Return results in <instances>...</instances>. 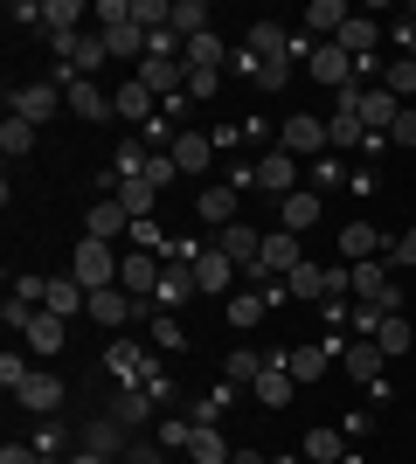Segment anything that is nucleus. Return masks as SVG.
<instances>
[{"label": "nucleus", "instance_id": "obj_58", "mask_svg": "<svg viewBox=\"0 0 416 464\" xmlns=\"http://www.w3.org/2000/svg\"><path fill=\"white\" fill-rule=\"evenodd\" d=\"M42 291H49V277H15V298H28V305H42Z\"/></svg>", "mask_w": 416, "mask_h": 464}, {"label": "nucleus", "instance_id": "obj_17", "mask_svg": "<svg viewBox=\"0 0 416 464\" xmlns=\"http://www.w3.org/2000/svg\"><path fill=\"white\" fill-rule=\"evenodd\" d=\"M167 153H174L180 174H208V160H216V132H180Z\"/></svg>", "mask_w": 416, "mask_h": 464}, {"label": "nucleus", "instance_id": "obj_47", "mask_svg": "<svg viewBox=\"0 0 416 464\" xmlns=\"http://www.w3.org/2000/svg\"><path fill=\"white\" fill-rule=\"evenodd\" d=\"M382 83H389V91H396V104H402V97L416 91V56H396V70H389Z\"/></svg>", "mask_w": 416, "mask_h": 464}, {"label": "nucleus", "instance_id": "obj_52", "mask_svg": "<svg viewBox=\"0 0 416 464\" xmlns=\"http://www.w3.org/2000/svg\"><path fill=\"white\" fill-rule=\"evenodd\" d=\"M119 464H167V450L160 444H146V437H139V444H125V458Z\"/></svg>", "mask_w": 416, "mask_h": 464}, {"label": "nucleus", "instance_id": "obj_51", "mask_svg": "<svg viewBox=\"0 0 416 464\" xmlns=\"http://www.w3.org/2000/svg\"><path fill=\"white\" fill-rule=\"evenodd\" d=\"M28 374H35V368H28V361H21V353H0V382H7V395H15V388L28 382Z\"/></svg>", "mask_w": 416, "mask_h": 464}, {"label": "nucleus", "instance_id": "obj_4", "mask_svg": "<svg viewBox=\"0 0 416 464\" xmlns=\"http://www.w3.org/2000/svg\"><path fill=\"white\" fill-rule=\"evenodd\" d=\"M160 277H167V264H160L153 250H125L119 256V291H125V298H139V305H153Z\"/></svg>", "mask_w": 416, "mask_h": 464}, {"label": "nucleus", "instance_id": "obj_29", "mask_svg": "<svg viewBox=\"0 0 416 464\" xmlns=\"http://www.w3.org/2000/svg\"><path fill=\"white\" fill-rule=\"evenodd\" d=\"M153 395L160 388H119V395H111V416H119L125 430H139L146 416H153Z\"/></svg>", "mask_w": 416, "mask_h": 464}, {"label": "nucleus", "instance_id": "obj_44", "mask_svg": "<svg viewBox=\"0 0 416 464\" xmlns=\"http://www.w3.org/2000/svg\"><path fill=\"white\" fill-rule=\"evenodd\" d=\"M28 146H35V125H21V118H7V125H0V153H7V160H21Z\"/></svg>", "mask_w": 416, "mask_h": 464}, {"label": "nucleus", "instance_id": "obj_41", "mask_svg": "<svg viewBox=\"0 0 416 464\" xmlns=\"http://www.w3.org/2000/svg\"><path fill=\"white\" fill-rule=\"evenodd\" d=\"M285 298H326V271H319V264H298V271L285 277Z\"/></svg>", "mask_w": 416, "mask_h": 464}, {"label": "nucleus", "instance_id": "obj_16", "mask_svg": "<svg viewBox=\"0 0 416 464\" xmlns=\"http://www.w3.org/2000/svg\"><path fill=\"white\" fill-rule=\"evenodd\" d=\"M292 368H285V361H277V353H271V361H264V374H257V382H250V395H257V402L264 409H285V402H292Z\"/></svg>", "mask_w": 416, "mask_h": 464}, {"label": "nucleus", "instance_id": "obj_45", "mask_svg": "<svg viewBox=\"0 0 416 464\" xmlns=\"http://www.w3.org/2000/svg\"><path fill=\"white\" fill-rule=\"evenodd\" d=\"M125 243H132V250H153V256H167V250H174V243L160 236V222H153V215H146V222H132V236H125Z\"/></svg>", "mask_w": 416, "mask_h": 464}, {"label": "nucleus", "instance_id": "obj_61", "mask_svg": "<svg viewBox=\"0 0 416 464\" xmlns=\"http://www.w3.org/2000/svg\"><path fill=\"white\" fill-rule=\"evenodd\" d=\"M402 21H410V28H416V0H410V7H402Z\"/></svg>", "mask_w": 416, "mask_h": 464}, {"label": "nucleus", "instance_id": "obj_10", "mask_svg": "<svg viewBox=\"0 0 416 464\" xmlns=\"http://www.w3.org/2000/svg\"><path fill=\"white\" fill-rule=\"evenodd\" d=\"M83 236H98V243H119V236H132V215H125L119 194H104V201H91V208H83Z\"/></svg>", "mask_w": 416, "mask_h": 464}, {"label": "nucleus", "instance_id": "obj_36", "mask_svg": "<svg viewBox=\"0 0 416 464\" xmlns=\"http://www.w3.org/2000/svg\"><path fill=\"white\" fill-rule=\"evenodd\" d=\"M111 194H119V201H125V215H132V222H146V215H153V201H160V188H146V180H119V188H111Z\"/></svg>", "mask_w": 416, "mask_h": 464}, {"label": "nucleus", "instance_id": "obj_19", "mask_svg": "<svg viewBox=\"0 0 416 464\" xmlns=\"http://www.w3.org/2000/svg\"><path fill=\"white\" fill-rule=\"evenodd\" d=\"M195 291H201V285H195V264H167V277H160V291H153V305H160V312H180Z\"/></svg>", "mask_w": 416, "mask_h": 464}, {"label": "nucleus", "instance_id": "obj_43", "mask_svg": "<svg viewBox=\"0 0 416 464\" xmlns=\"http://www.w3.org/2000/svg\"><path fill=\"white\" fill-rule=\"evenodd\" d=\"M375 347L382 353H410V319H402V312H389V319L375 326Z\"/></svg>", "mask_w": 416, "mask_h": 464}, {"label": "nucleus", "instance_id": "obj_9", "mask_svg": "<svg viewBox=\"0 0 416 464\" xmlns=\"http://www.w3.org/2000/svg\"><path fill=\"white\" fill-rule=\"evenodd\" d=\"M63 97H70V111L77 118H91V125H98V118H119L111 111V91H104V83H91V77H70V70H63Z\"/></svg>", "mask_w": 416, "mask_h": 464}, {"label": "nucleus", "instance_id": "obj_37", "mask_svg": "<svg viewBox=\"0 0 416 464\" xmlns=\"http://www.w3.org/2000/svg\"><path fill=\"white\" fill-rule=\"evenodd\" d=\"M174 35L180 42L208 35V0H174Z\"/></svg>", "mask_w": 416, "mask_h": 464}, {"label": "nucleus", "instance_id": "obj_57", "mask_svg": "<svg viewBox=\"0 0 416 464\" xmlns=\"http://www.w3.org/2000/svg\"><path fill=\"white\" fill-rule=\"evenodd\" d=\"M326 298H354V285H347V264H334V271H326Z\"/></svg>", "mask_w": 416, "mask_h": 464}, {"label": "nucleus", "instance_id": "obj_3", "mask_svg": "<svg viewBox=\"0 0 416 464\" xmlns=\"http://www.w3.org/2000/svg\"><path fill=\"white\" fill-rule=\"evenodd\" d=\"M70 277H77L83 291H111L119 285V250L98 243V236H83L77 250H70Z\"/></svg>", "mask_w": 416, "mask_h": 464}, {"label": "nucleus", "instance_id": "obj_38", "mask_svg": "<svg viewBox=\"0 0 416 464\" xmlns=\"http://www.w3.org/2000/svg\"><path fill=\"white\" fill-rule=\"evenodd\" d=\"M305 458L313 464H340L347 458V437H340V430H305Z\"/></svg>", "mask_w": 416, "mask_h": 464}, {"label": "nucleus", "instance_id": "obj_21", "mask_svg": "<svg viewBox=\"0 0 416 464\" xmlns=\"http://www.w3.org/2000/svg\"><path fill=\"white\" fill-rule=\"evenodd\" d=\"M195 285H201V291H208V298H222V291L237 285V264H229V256H222V250H216V243H208V250H201V256H195Z\"/></svg>", "mask_w": 416, "mask_h": 464}, {"label": "nucleus", "instance_id": "obj_28", "mask_svg": "<svg viewBox=\"0 0 416 464\" xmlns=\"http://www.w3.org/2000/svg\"><path fill=\"white\" fill-rule=\"evenodd\" d=\"M77 305H91V291H83L77 277H49V291H42V312H56V319H70Z\"/></svg>", "mask_w": 416, "mask_h": 464}, {"label": "nucleus", "instance_id": "obj_23", "mask_svg": "<svg viewBox=\"0 0 416 464\" xmlns=\"http://www.w3.org/2000/svg\"><path fill=\"white\" fill-rule=\"evenodd\" d=\"M347 285H354L361 305H375L382 291H389V256H368V264H347Z\"/></svg>", "mask_w": 416, "mask_h": 464}, {"label": "nucleus", "instance_id": "obj_31", "mask_svg": "<svg viewBox=\"0 0 416 464\" xmlns=\"http://www.w3.org/2000/svg\"><path fill=\"white\" fill-rule=\"evenodd\" d=\"M277 361L292 368V382H319V374H326V361H334V347H285Z\"/></svg>", "mask_w": 416, "mask_h": 464}, {"label": "nucleus", "instance_id": "obj_48", "mask_svg": "<svg viewBox=\"0 0 416 464\" xmlns=\"http://www.w3.org/2000/svg\"><path fill=\"white\" fill-rule=\"evenodd\" d=\"M257 374H264V361H257V353H229V382H237V388H250Z\"/></svg>", "mask_w": 416, "mask_h": 464}, {"label": "nucleus", "instance_id": "obj_59", "mask_svg": "<svg viewBox=\"0 0 416 464\" xmlns=\"http://www.w3.org/2000/svg\"><path fill=\"white\" fill-rule=\"evenodd\" d=\"M229 464H271V458H264V450H250V444H237V450H229Z\"/></svg>", "mask_w": 416, "mask_h": 464}, {"label": "nucleus", "instance_id": "obj_1", "mask_svg": "<svg viewBox=\"0 0 416 464\" xmlns=\"http://www.w3.org/2000/svg\"><path fill=\"white\" fill-rule=\"evenodd\" d=\"M98 35H104V49L119 63H146V49H153V35L132 21V0H104L98 7Z\"/></svg>", "mask_w": 416, "mask_h": 464}, {"label": "nucleus", "instance_id": "obj_42", "mask_svg": "<svg viewBox=\"0 0 416 464\" xmlns=\"http://www.w3.org/2000/svg\"><path fill=\"white\" fill-rule=\"evenodd\" d=\"M326 132H334V146H361V139H368V125H361L354 104L340 97V111H334V125H326Z\"/></svg>", "mask_w": 416, "mask_h": 464}, {"label": "nucleus", "instance_id": "obj_39", "mask_svg": "<svg viewBox=\"0 0 416 464\" xmlns=\"http://www.w3.org/2000/svg\"><path fill=\"white\" fill-rule=\"evenodd\" d=\"M201 222H237V188H201Z\"/></svg>", "mask_w": 416, "mask_h": 464}, {"label": "nucleus", "instance_id": "obj_60", "mask_svg": "<svg viewBox=\"0 0 416 464\" xmlns=\"http://www.w3.org/2000/svg\"><path fill=\"white\" fill-rule=\"evenodd\" d=\"M70 464H119V458H98V450H77Z\"/></svg>", "mask_w": 416, "mask_h": 464}, {"label": "nucleus", "instance_id": "obj_25", "mask_svg": "<svg viewBox=\"0 0 416 464\" xmlns=\"http://www.w3.org/2000/svg\"><path fill=\"white\" fill-rule=\"evenodd\" d=\"M132 312H139V298H125L119 285H111V291H91V319H98V326H111V333H119L125 319H132Z\"/></svg>", "mask_w": 416, "mask_h": 464}, {"label": "nucleus", "instance_id": "obj_14", "mask_svg": "<svg viewBox=\"0 0 416 464\" xmlns=\"http://www.w3.org/2000/svg\"><path fill=\"white\" fill-rule=\"evenodd\" d=\"M298 264H305V256H298V236L277 229V236H264V256H257V271H250V277H257V285H264V277H292Z\"/></svg>", "mask_w": 416, "mask_h": 464}, {"label": "nucleus", "instance_id": "obj_53", "mask_svg": "<svg viewBox=\"0 0 416 464\" xmlns=\"http://www.w3.org/2000/svg\"><path fill=\"white\" fill-rule=\"evenodd\" d=\"M389 139H396V146H416V104H402V118L389 125Z\"/></svg>", "mask_w": 416, "mask_h": 464}, {"label": "nucleus", "instance_id": "obj_18", "mask_svg": "<svg viewBox=\"0 0 416 464\" xmlns=\"http://www.w3.org/2000/svg\"><path fill=\"white\" fill-rule=\"evenodd\" d=\"M257 188L277 194V201H285V194H298V160H292V153H264V160H257Z\"/></svg>", "mask_w": 416, "mask_h": 464}, {"label": "nucleus", "instance_id": "obj_50", "mask_svg": "<svg viewBox=\"0 0 416 464\" xmlns=\"http://www.w3.org/2000/svg\"><path fill=\"white\" fill-rule=\"evenodd\" d=\"M416 264V222L402 229V243H389V271H410Z\"/></svg>", "mask_w": 416, "mask_h": 464}, {"label": "nucleus", "instance_id": "obj_33", "mask_svg": "<svg viewBox=\"0 0 416 464\" xmlns=\"http://www.w3.org/2000/svg\"><path fill=\"white\" fill-rule=\"evenodd\" d=\"M77 21H83L77 0H42V35H49V42H56V35H77Z\"/></svg>", "mask_w": 416, "mask_h": 464}, {"label": "nucleus", "instance_id": "obj_56", "mask_svg": "<svg viewBox=\"0 0 416 464\" xmlns=\"http://www.w3.org/2000/svg\"><path fill=\"white\" fill-rule=\"evenodd\" d=\"M0 464H49V458H42L35 444H7V450H0Z\"/></svg>", "mask_w": 416, "mask_h": 464}, {"label": "nucleus", "instance_id": "obj_22", "mask_svg": "<svg viewBox=\"0 0 416 464\" xmlns=\"http://www.w3.org/2000/svg\"><path fill=\"white\" fill-rule=\"evenodd\" d=\"M368 256H382V229L375 222H347L340 229V264H368Z\"/></svg>", "mask_w": 416, "mask_h": 464}, {"label": "nucleus", "instance_id": "obj_12", "mask_svg": "<svg viewBox=\"0 0 416 464\" xmlns=\"http://www.w3.org/2000/svg\"><path fill=\"white\" fill-rule=\"evenodd\" d=\"M15 402L28 409L35 423H49V416H56V409H63V374H28V382L15 388Z\"/></svg>", "mask_w": 416, "mask_h": 464}, {"label": "nucleus", "instance_id": "obj_15", "mask_svg": "<svg viewBox=\"0 0 416 464\" xmlns=\"http://www.w3.org/2000/svg\"><path fill=\"white\" fill-rule=\"evenodd\" d=\"M216 250L237 264V271H257V256H264V236L250 229V222H229V229L216 236Z\"/></svg>", "mask_w": 416, "mask_h": 464}, {"label": "nucleus", "instance_id": "obj_35", "mask_svg": "<svg viewBox=\"0 0 416 464\" xmlns=\"http://www.w3.org/2000/svg\"><path fill=\"white\" fill-rule=\"evenodd\" d=\"M188 464H229L222 430H188Z\"/></svg>", "mask_w": 416, "mask_h": 464}, {"label": "nucleus", "instance_id": "obj_11", "mask_svg": "<svg viewBox=\"0 0 416 464\" xmlns=\"http://www.w3.org/2000/svg\"><path fill=\"white\" fill-rule=\"evenodd\" d=\"M313 83H334V91H354V56L340 49V42H313Z\"/></svg>", "mask_w": 416, "mask_h": 464}, {"label": "nucleus", "instance_id": "obj_8", "mask_svg": "<svg viewBox=\"0 0 416 464\" xmlns=\"http://www.w3.org/2000/svg\"><path fill=\"white\" fill-rule=\"evenodd\" d=\"M292 28H285V21H250V35H243V49H250V56L257 63H298L292 56Z\"/></svg>", "mask_w": 416, "mask_h": 464}, {"label": "nucleus", "instance_id": "obj_6", "mask_svg": "<svg viewBox=\"0 0 416 464\" xmlns=\"http://www.w3.org/2000/svg\"><path fill=\"white\" fill-rule=\"evenodd\" d=\"M56 49H63V70H70V77H98L104 63H111V49H104V35H98V28L56 35Z\"/></svg>", "mask_w": 416, "mask_h": 464}, {"label": "nucleus", "instance_id": "obj_34", "mask_svg": "<svg viewBox=\"0 0 416 464\" xmlns=\"http://www.w3.org/2000/svg\"><path fill=\"white\" fill-rule=\"evenodd\" d=\"M305 28H313L319 42H334L340 28H347V7H340V0H313V7H305Z\"/></svg>", "mask_w": 416, "mask_h": 464}, {"label": "nucleus", "instance_id": "obj_54", "mask_svg": "<svg viewBox=\"0 0 416 464\" xmlns=\"http://www.w3.org/2000/svg\"><path fill=\"white\" fill-rule=\"evenodd\" d=\"M7 21H21V28H42V0H15V7H7Z\"/></svg>", "mask_w": 416, "mask_h": 464}, {"label": "nucleus", "instance_id": "obj_5", "mask_svg": "<svg viewBox=\"0 0 416 464\" xmlns=\"http://www.w3.org/2000/svg\"><path fill=\"white\" fill-rule=\"evenodd\" d=\"M319 146H334L326 118H313V111H292L285 125H277V153H292V160H313Z\"/></svg>", "mask_w": 416, "mask_h": 464}, {"label": "nucleus", "instance_id": "obj_13", "mask_svg": "<svg viewBox=\"0 0 416 464\" xmlns=\"http://www.w3.org/2000/svg\"><path fill=\"white\" fill-rule=\"evenodd\" d=\"M111 111H119V125H139V132H146V125H153V111H160V97L146 91L139 77H125L119 91H111Z\"/></svg>", "mask_w": 416, "mask_h": 464}, {"label": "nucleus", "instance_id": "obj_32", "mask_svg": "<svg viewBox=\"0 0 416 464\" xmlns=\"http://www.w3.org/2000/svg\"><path fill=\"white\" fill-rule=\"evenodd\" d=\"M222 56H229V49H222V35H216V28L188 42V70H195V77H216V70H222Z\"/></svg>", "mask_w": 416, "mask_h": 464}, {"label": "nucleus", "instance_id": "obj_46", "mask_svg": "<svg viewBox=\"0 0 416 464\" xmlns=\"http://www.w3.org/2000/svg\"><path fill=\"white\" fill-rule=\"evenodd\" d=\"M139 180H146V188H174V180H180L174 153H153V160H146V174H139Z\"/></svg>", "mask_w": 416, "mask_h": 464}, {"label": "nucleus", "instance_id": "obj_24", "mask_svg": "<svg viewBox=\"0 0 416 464\" xmlns=\"http://www.w3.org/2000/svg\"><path fill=\"white\" fill-rule=\"evenodd\" d=\"M21 340H28V353H63V340H70V319H56V312H35Z\"/></svg>", "mask_w": 416, "mask_h": 464}, {"label": "nucleus", "instance_id": "obj_7", "mask_svg": "<svg viewBox=\"0 0 416 464\" xmlns=\"http://www.w3.org/2000/svg\"><path fill=\"white\" fill-rule=\"evenodd\" d=\"M340 97L354 104V118L368 125V132H389V125L402 118V104H396V91H389V83H368V91L354 83V91H340Z\"/></svg>", "mask_w": 416, "mask_h": 464}, {"label": "nucleus", "instance_id": "obj_40", "mask_svg": "<svg viewBox=\"0 0 416 464\" xmlns=\"http://www.w3.org/2000/svg\"><path fill=\"white\" fill-rule=\"evenodd\" d=\"M264 312H271V298H264V291H237V298H229V326H257Z\"/></svg>", "mask_w": 416, "mask_h": 464}, {"label": "nucleus", "instance_id": "obj_55", "mask_svg": "<svg viewBox=\"0 0 416 464\" xmlns=\"http://www.w3.org/2000/svg\"><path fill=\"white\" fill-rule=\"evenodd\" d=\"M35 450H42V458H56V450H63V430H56V416H49V423L35 430Z\"/></svg>", "mask_w": 416, "mask_h": 464}, {"label": "nucleus", "instance_id": "obj_20", "mask_svg": "<svg viewBox=\"0 0 416 464\" xmlns=\"http://www.w3.org/2000/svg\"><path fill=\"white\" fill-rule=\"evenodd\" d=\"M83 450H98V458H125V423L111 416V409L83 423Z\"/></svg>", "mask_w": 416, "mask_h": 464}, {"label": "nucleus", "instance_id": "obj_2", "mask_svg": "<svg viewBox=\"0 0 416 464\" xmlns=\"http://www.w3.org/2000/svg\"><path fill=\"white\" fill-rule=\"evenodd\" d=\"M63 111V83L56 77H35V83H15V91H7V118H21V125H49V118Z\"/></svg>", "mask_w": 416, "mask_h": 464}, {"label": "nucleus", "instance_id": "obj_26", "mask_svg": "<svg viewBox=\"0 0 416 464\" xmlns=\"http://www.w3.org/2000/svg\"><path fill=\"white\" fill-rule=\"evenodd\" d=\"M277 215H285V229L292 236H305L319 222V188H298V194H285V201H277Z\"/></svg>", "mask_w": 416, "mask_h": 464}, {"label": "nucleus", "instance_id": "obj_30", "mask_svg": "<svg viewBox=\"0 0 416 464\" xmlns=\"http://www.w3.org/2000/svg\"><path fill=\"white\" fill-rule=\"evenodd\" d=\"M334 42H340L354 63H368V56H375V42H382V28H375V21H361V14H347V28H340Z\"/></svg>", "mask_w": 416, "mask_h": 464}, {"label": "nucleus", "instance_id": "obj_27", "mask_svg": "<svg viewBox=\"0 0 416 464\" xmlns=\"http://www.w3.org/2000/svg\"><path fill=\"white\" fill-rule=\"evenodd\" d=\"M382 368H389V353H382L375 340H354V347H347V382H368V388H375Z\"/></svg>", "mask_w": 416, "mask_h": 464}, {"label": "nucleus", "instance_id": "obj_49", "mask_svg": "<svg viewBox=\"0 0 416 464\" xmlns=\"http://www.w3.org/2000/svg\"><path fill=\"white\" fill-rule=\"evenodd\" d=\"M257 91H285V83H292V63H257Z\"/></svg>", "mask_w": 416, "mask_h": 464}]
</instances>
